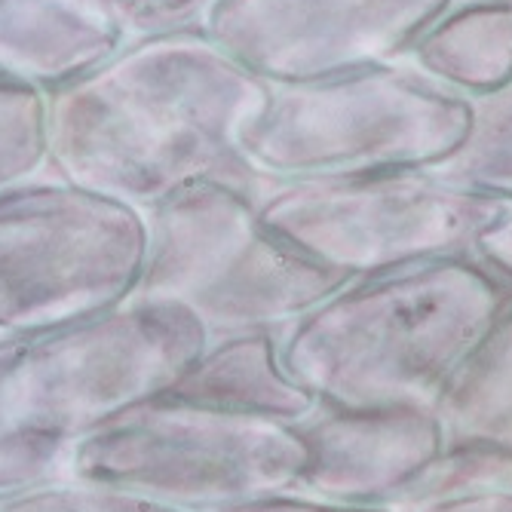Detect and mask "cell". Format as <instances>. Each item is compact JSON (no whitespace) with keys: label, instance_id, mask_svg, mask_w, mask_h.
<instances>
[{"label":"cell","instance_id":"13","mask_svg":"<svg viewBox=\"0 0 512 512\" xmlns=\"http://www.w3.org/2000/svg\"><path fill=\"white\" fill-rule=\"evenodd\" d=\"M433 411L445 445L512 451V304L454 371Z\"/></svg>","mask_w":512,"mask_h":512},{"label":"cell","instance_id":"10","mask_svg":"<svg viewBox=\"0 0 512 512\" xmlns=\"http://www.w3.org/2000/svg\"><path fill=\"white\" fill-rule=\"evenodd\" d=\"M126 40L114 0H0V77L46 96L96 71Z\"/></svg>","mask_w":512,"mask_h":512},{"label":"cell","instance_id":"18","mask_svg":"<svg viewBox=\"0 0 512 512\" xmlns=\"http://www.w3.org/2000/svg\"><path fill=\"white\" fill-rule=\"evenodd\" d=\"M212 512H396L393 506H362V503H341L329 497H316L298 488H279L234 500Z\"/></svg>","mask_w":512,"mask_h":512},{"label":"cell","instance_id":"14","mask_svg":"<svg viewBox=\"0 0 512 512\" xmlns=\"http://www.w3.org/2000/svg\"><path fill=\"white\" fill-rule=\"evenodd\" d=\"M430 172L454 188L512 203V83L470 99L467 132Z\"/></svg>","mask_w":512,"mask_h":512},{"label":"cell","instance_id":"4","mask_svg":"<svg viewBox=\"0 0 512 512\" xmlns=\"http://www.w3.org/2000/svg\"><path fill=\"white\" fill-rule=\"evenodd\" d=\"M470 126V99L405 59L332 77L267 83L240 148L267 181L430 169Z\"/></svg>","mask_w":512,"mask_h":512},{"label":"cell","instance_id":"17","mask_svg":"<svg viewBox=\"0 0 512 512\" xmlns=\"http://www.w3.org/2000/svg\"><path fill=\"white\" fill-rule=\"evenodd\" d=\"M215 0H114L129 37L200 28Z\"/></svg>","mask_w":512,"mask_h":512},{"label":"cell","instance_id":"9","mask_svg":"<svg viewBox=\"0 0 512 512\" xmlns=\"http://www.w3.org/2000/svg\"><path fill=\"white\" fill-rule=\"evenodd\" d=\"M307 463L298 491L362 506H393L445 448L433 408H329L295 424Z\"/></svg>","mask_w":512,"mask_h":512},{"label":"cell","instance_id":"8","mask_svg":"<svg viewBox=\"0 0 512 512\" xmlns=\"http://www.w3.org/2000/svg\"><path fill=\"white\" fill-rule=\"evenodd\" d=\"M451 0H215L203 34L267 83L402 59Z\"/></svg>","mask_w":512,"mask_h":512},{"label":"cell","instance_id":"3","mask_svg":"<svg viewBox=\"0 0 512 512\" xmlns=\"http://www.w3.org/2000/svg\"><path fill=\"white\" fill-rule=\"evenodd\" d=\"M148 249L132 298L191 313L209 338L283 332L350 283L279 240L258 215V197L197 181L154 209Z\"/></svg>","mask_w":512,"mask_h":512},{"label":"cell","instance_id":"16","mask_svg":"<svg viewBox=\"0 0 512 512\" xmlns=\"http://www.w3.org/2000/svg\"><path fill=\"white\" fill-rule=\"evenodd\" d=\"M0 512H191L105 482L59 476L0 494Z\"/></svg>","mask_w":512,"mask_h":512},{"label":"cell","instance_id":"1","mask_svg":"<svg viewBox=\"0 0 512 512\" xmlns=\"http://www.w3.org/2000/svg\"><path fill=\"white\" fill-rule=\"evenodd\" d=\"M267 80L203 28L129 37L50 105V175L148 212L197 181L261 197L273 181L240 148Z\"/></svg>","mask_w":512,"mask_h":512},{"label":"cell","instance_id":"7","mask_svg":"<svg viewBox=\"0 0 512 512\" xmlns=\"http://www.w3.org/2000/svg\"><path fill=\"white\" fill-rule=\"evenodd\" d=\"M503 206L430 169L273 181L258 197V215L279 240L350 279L467 255Z\"/></svg>","mask_w":512,"mask_h":512},{"label":"cell","instance_id":"12","mask_svg":"<svg viewBox=\"0 0 512 512\" xmlns=\"http://www.w3.org/2000/svg\"><path fill=\"white\" fill-rule=\"evenodd\" d=\"M463 99L512 83V0H451L402 56Z\"/></svg>","mask_w":512,"mask_h":512},{"label":"cell","instance_id":"2","mask_svg":"<svg viewBox=\"0 0 512 512\" xmlns=\"http://www.w3.org/2000/svg\"><path fill=\"white\" fill-rule=\"evenodd\" d=\"M512 304L473 252L356 276L283 329V365L329 408H433Z\"/></svg>","mask_w":512,"mask_h":512},{"label":"cell","instance_id":"6","mask_svg":"<svg viewBox=\"0 0 512 512\" xmlns=\"http://www.w3.org/2000/svg\"><path fill=\"white\" fill-rule=\"evenodd\" d=\"M148 218L56 175L0 191V338L111 310L132 298Z\"/></svg>","mask_w":512,"mask_h":512},{"label":"cell","instance_id":"11","mask_svg":"<svg viewBox=\"0 0 512 512\" xmlns=\"http://www.w3.org/2000/svg\"><path fill=\"white\" fill-rule=\"evenodd\" d=\"M157 396L283 424H298L316 408V399L283 365V332L273 329L209 338L200 356Z\"/></svg>","mask_w":512,"mask_h":512},{"label":"cell","instance_id":"19","mask_svg":"<svg viewBox=\"0 0 512 512\" xmlns=\"http://www.w3.org/2000/svg\"><path fill=\"white\" fill-rule=\"evenodd\" d=\"M473 255L512 283V203L503 206L500 218L479 237Z\"/></svg>","mask_w":512,"mask_h":512},{"label":"cell","instance_id":"20","mask_svg":"<svg viewBox=\"0 0 512 512\" xmlns=\"http://www.w3.org/2000/svg\"><path fill=\"white\" fill-rule=\"evenodd\" d=\"M408 512H512V488L451 494V497L421 503V506H414Z\"/></svg>","mask_w":512,"mask_h":512},{"label":"cell","instance_id":"15","mask_svg":"<svg viewBox=\"0 0 512 512\" xmlns=\"http://www.w3.org/2000/svg\"><path fill=\"white\" fill-rule=\"evenodd\" d=\"M50 172L46 92L0 77V191Z\"/></svg>","mask_w":512,"mask_h":512},{"label":"cell","instance_id":"5","mask_svg":"<svg viewBox=\"0 0 512 512\" xmlns=\"http://www.w3.org/2000/svg\"><path fill=\"white\" fill-rule=\"evenodd\" d=\"M304 463L307 448L295 424L151 396L74 442L68 476L212 512L295 488Z\"/></svg>","mask_w":512,"mask_h":512}]
</instances>
